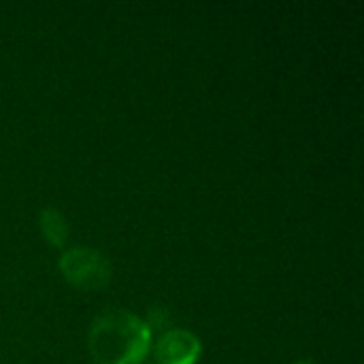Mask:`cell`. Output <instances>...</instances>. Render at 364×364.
<instances>
[{"instance_id": "1", "label": "cell", "mask_w": 364, "mask_h": 364, "mask_svg": "<svg viewBox=\"0 0 364 364\" xmlns=\"http://www.w3.org/2000/svg\"><path fill=\"white\" fill-rule=\"evenodd\" d=\"M87 348L96 364H141L151 350V331L134 314L111 309L94 318Z\"/></svg>"}, {"instance_id": "2", "label": "cell", "mask_w": 364, "mask_h": 364, "mask_svg": "<svg viewBox=\"0 0 364 364\" xmlns=\"http://www.w3.org/2000/svg\"><path fill=\"white\" fill-rule=\"evenodd\" d=\"M58 267L66 282L81 290H98L107 286L113 277V267L105 258V254L85 245L66 250L60 256Z\"/></svg>"}, {"instance_id": "3", "label": "cell", "mask_w": 364, "mask_h": 364, "mask_svg": "<svg viewBox=\"0 0 364 364\" xmlns=\"http://www.w3.org/2000/svg\"><path fill=\"white\" fill-rule=\"evenodd\" d=\"M154 354L160 364H196L203 354V343L192 331L168 328L158 337Z\"/></svg>"}, {"instance_id": "4", "label": "cell", "mask_w": 364, "mask_h": 364, "mask_svg": "<svg viewBox=\"0 0 364 364\" xmlns=\"http://www.w3.org/2000/svg\"><path fill=\"white\" fill-rule=\"evenodd\" d=\"M38 226H41L43 237H45L51 245H55V247L64 245L66 239H68V232H70L64 213H62L60 209H55V207H45V209L41 211V215H38Z\"/></svg>"}, {"instance_id": "5", "label": "cell", "mask_w": 364, "mask_h": 364, "mask_svg": "<svg viewBox=\"0 0 364 364\" xmlns=\"http://www.w3.org/2000/svg\"><path fill=\"white\" fill-rule=\"evenodd\" d=\"M168 324H171V316L164 307H151L147 311V318H145V326L154 333H164L168 331Z\"/></svg>"}, {"instance_id": "6", "label": "cell", "mask_w": 364, "mask_h": 364, "mask_svg": "<svg viewBox=\"0 0 364 364\" xmlns=\"http://www.w3.org/2000/svg\"><path fill=\"white\" fill-rule=\"evenodd\" d=\"M294 364H316L311 358H301V360H296Z\"/></svg>"}]
</instances>
